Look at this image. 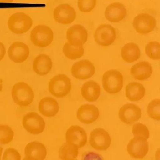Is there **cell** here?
<instances>
[{
    "label": "cell",
    "instance_id": "6da1fadb",
    "mask_svg": "<svg viewBox=\"0 0 160 160\" xmlns=\"http://www.w3.org/2000/svg\"><path fill=\"white\" fill-rule=\"evenodd\" d=\"M32 18L23 12H17L11 15L8 21V27L16 34H23L29 31L33 26Z\"/></svg>",
    "mask_w": 160,
    "mask_h": 160
},
{
    "label": "cell",
    "instance_id": "7a4b0ae2",
    "mask_svg": "<svg viewBox=\"0 0 160 160\" xmlns=\"http://www.w3.org/2000/svg\"><path fill=\"white\" fill-rule=\"evenodd\" d=\"M12 98L20 106H27L32 103L34 93L32 88L26 83L19 82L13 86L11 92Z\"/></svg>",
    "mask_w": 160,
    "mask_h": 160
},
{
    "label": "cell",
    "instance_id": "3957f363",
    "mask_svg": "<svg viewBox=\"0 0 160 160\" xmlns=\"http://www.w3.org/2000/svg\"><path fill=\"white\" fill-rule=\"evenodd\" d=\"M71 89V81L68 76L64 74L54 76L49 82V91L56 98L66 97L69 94Z\"/></svg>",
    "mask_w": 160,
    "mask_h": 160
},
{
    "label": "cell",
    "instance_id": "277c9868",
    "mask_svg": "<svg viewBox=\"0 0 160 160\" xmlns=\"http://www.w3.org/2000/svg\"><path fill=\"white\" fill-rule=\"evenodd\" d=\"M30 39L35 46L45 48L49 46L54 39V33L52 29L45 25H37L31 31Z\"/></svg>",
    "mask_w": 160,
    "mask_h": 160
},
{
    "label": "cell",
    "instance_id": "5b68a950",
    "mask_svg": "<svg viewBox=\"0 0 160 160\" xmlns=\"http://www.w3.org/2000/svg\"><path fill=\"white\" fill-rule=\"evenodd\" d=\"M102 82V86L105 91L109 94H116L123 88L124 78L119 71L111 69L103 74Z\"/></svg>",
    "mask_w": 160,
    "mask_h": 160
},
{
    "label": "cell",
    "instance_id": "8992f818",
    "mask_svg": "<svg viewBox=\"0 0 160 160\" xmlns=\"http://www.w3.org/2000/svg\"><path fill=\"white\" fill-rule=\"evenodd\" d=\"M111 138L108 132L101 128L93 130L89 136V144L97 151L107 150L111 146Z\"/></svg>",
    "mask_w": 160,
    "mask_h": 160
},
{
    "label": "cell",
    "instance_id": "52a82bcc",
    "mask_svg": "<svg viewBox=\"0 0 160 160\" xmlns=\"http://www.w3.org/2000/svg\"><path fill=\"white\" fill-rule=\"evenodd\" d=\"M23 128L33 135L40 134L45 129V121L40 115L35 112L26 114L22 120Z\"/></svg>",
    "mask_w": 160,
    "mask_h": 160
},
{
    "label": "cell",
    "instance_id": "ba28073f",
    "mask_svg": "<svg viewBox=\"0 0 160 160\" xmlns=\"http://www.w3.org/2000/svg\"><path fill=\"white\" fill-rule=\"evenodd\" d=\"M116 37V29L110 24L99 25L94 33L95 41L102 47L111 46L115 41Z\"/></svg>",
    "mask_w": 160,
    "mask_h": 160
},
{
    "label": "cell",
    "instance_id": "9c48e42d",
    "mask_svg": "<svg viewBox=\"0 0 160 160\" xmlns=\"http://www.w3.org/2000/svg\"><path fill=\"white\" fill-rule=\"evenodd\" d=\"M127 151L132 158L143 159L149 151V145L147 140L142 137H133L128 143Z\"/></svg>",
    "mask_w": 160,
    "mask_h": 160
},
{
    "label": "cell",
    "instance_id": "30bf717a",
    "mask_svg": "<svg viewBox=\"0 0 160 160\" xmlns=\"http://www.w3.org/2000/svg\"><path fill=\"white\" fill-rule=\"evenodd\" d=\"M132 24L133 28L138 33L147 34L155 30L157 26V21L151 15L142 13L134 18Z\"/></svg>",
    "mask_w": 160,
    "mask_h": 160
},
{
    "label": "cell",
    "instance_id": "8fae6325",
    "mask_svg": "<svg viewBox=\"0 0 160 160\" xmlns=\"http://www.w3.org/2000/svg\"><path fill=\"white\" fill-rule=\"evenodd\" d=\"M68 42L74 47H83L88 39L87 30L80 24H75L66 32Z\"/></svg>",
    "mask_w": 160,
    "mask_h": 160
},
{
    "label": "cell",
    "instance_id": "7c38bea8",
    "mask_svg": "<svg viewBox=\"0 0 160 160\" xmlns=\"http://www.w3.org/2000/svg\"><path fill=\"white\" fill-rule=\"evenodd\" d=\"M54 20L60 24H71L76 18V12L74 8L68 4H61L54 8L53 12Z\"/></svg>",
    "mask_w": 160,
    "mask_h": 160
},
{
    "label": "cell",
    "instance_id": "4fadbf2b",
    "mask_svg": "<svg viewBox=\"0 0 160 160\" xmlns=\"http://www.w3.org/2000/svg\"><path fill=\"white\" fill-rule=\"evenodd\" d=\"M66 142L72 144L79 148L86 145L87 135L85 131L78 125L70 126L65 133Z\"/></svg>",
    "mask_w": 160,
    "mask_h": 160
},
{
    "label": "cell",
    "instance_id": "5bb4252c",
    "mask_svg": "<svg viewBox=\"0 0 160 160\" xmlns=\"http://www.w3.org/2000/svg\"><path fill=\"white\" fill-rule=\"evenodd\" d=\"M95 71L94 64L89 60L76 62L71 68V75L79 80H86L94 76Z\"/></svg>",
    "mask_w": 160,
    "mask_h": 160
},
{
    "label": "cell",
    "instance_id": "9a60e30c",
    "mask_svg": "<svg viewBox=\"0 0 160 160\" xmlns=\"http://www.w3.org/2000/svg\"><path fill=\"white\" fill-rule=\"evenodd\" d=\"M142 114V110L139 106L133 103H127L120 108L118 117L122 122L130 125L139 120Z\"/></svg>",
    "mask_w": 160,
    "mask_h": 160
},
{
    "label": "cell",
    "instance_id": "2e32d148",
    "mask_svg": "<svg viewBox=\"0 0 160 160\" xmlns=\"http://www.w3.org/2000/svg\"><path fill=\"white\" fill-rule=\"evenodd\" d=\"M98 108L92 104L82 105L77 112V118L83 124H90L96 121L99 116Z\"/></svg>",
    "mask_w": 160,
    "mask_h": 160
},
{
    "label": "cell",
    "instance_id": "e0dca14e",
    "mask_svg": "<svg viewBox=\"0 0 160 160\" xmlns=\"http://www.w3.org/2000/svg\"><path fill=\"white\" fill-rule=\"evenodd\" d=\"M126 7L119 2H114L109 5L104 12V16L108 21L119 22L124 19L127 15Z\"/></svg>",
    "mask_w": 160,
    "mask_h": 160
},
{
    "label": "cell",
    "instance_id": "ac0fdd59",
    "mask_svg": "<svg viewBox=\"0 0 160 160\" xmlns=\"http://www.w3.org/2000/svg\"><path fill=\"white\" fill-rule=\"evenodd\" d=\"M9 59L15 63H22L27 60L29 55V48L21 42H14L8 50Z\"/></svg>",
    "mask_w": 160,
    "mask_h": 160
},
{
    "label": "cell",
    "instance_id": "d6986e66",
    "mask_svg": "<svg viewBox=\"0 0 160 160\" xmlns=\"http://www.w3.org/2000/svg\"><path fill=\"white\" fill-rule=\"evenodd\" d=\"M83 98L89 102L95 101L101 94V88L99 84L93 80L85 82L81 88Z\"/></svg>",
    "mask_w": 160,
    "mask_h": 160
},
{
    "label": "cell",
    "instance_id": "ffe728a7",
    "mask_svg": "<svg viewBox=\"0 0 160 160\" xmlns=\"http://www.w3.org/2000/svg\"><path fill=\"white\" fill-rule=\"evenodd\" d=\"M52 62L49 55L41 54L38 55L33 62L34 71L39 76H45L49 73L52 68Z\"/></svg>",
    "mask_w": 160,
    "mask_h": 160
},
{
    "label": "cell",
    "instance_id": "44dd1931",
    "mask_svg": "<svg viewBox=\"0 0 160 160\" xmlns=\"http://www.w3.org/2000/svg\"><path fill=\"white\" fill-rule=\"evenodd\" d=\"M152 71L151 64L147 62H141L132 67L130 73L135 79L145 81L151 77Z\"/></svg>",
    "mask_w": 160,
    "mask_h": 160
},
{
    "label": "cell",
    "instance_id": "7402d4cb",
    "mask_svg": "<svg viewBox=\"0 0 160 160\" xmlns=\"http://www.w3.org/2000/svg\"><path fill=\"white\" fill-rule=\"evenodd\" d=\"M39 110L44 116L53 117L55 116L59 112V104L53 98L46 97L39 101Z\"/></svg>",
    "mask_w": 160,
    "mask_h": 160
},
{
    "label": "cell",
    "instance_id": "603a6c76",
    "mask_svg": "<svg viewBox=\"0 0 160 160\" xmlns=\"http://www.w3.org/2000/svg\"><path fill=\"white\" fill-rule=\"evenodd\" d=\"M47 153L45 145L40 142H30L26 145L24 148L25 156H31L38 160H45Z\"/></svg>",
    "mask_w": 160,
    "mask_h": 160
},
{
    "label": "cell",
    "instance_id": "cb8c5ba5",
    "mask_svg": "<svg viewBox=\"0 0 160 160\" xmlns=\"http://www.w3.org/2000/svg\"><path fill=\"white\" fill-rule=\"evenodd\" d=\"M146 89L142 84L137 82L130 83L126 88V96L131 101H138L145 95Z\"/></svg>",
    "mask_w": 160,
    "mask_h": 160
},
{
    "label": "cell",
    "instance_id": "d4e9b609",
    "mask_svg": "<svg viewBox=\"0 0 160 160\" xmlns=\"http://www.w3.org/2000/svg\"><path fill=\"white\" fill-rule=\"evenodd\" d=\"M121 57L126 62H134L141 57L140 48L135 43H127L121 49Z\"/></svg>",
    "mask_w": 160,
    "mask_h": 160
},
{
    "label": "cell",
    "instance_id": "484cf974",
    "mask_svg": "<svg viewBox=\"0 0 160 160\" xmlns=\"http://www.w3.org/2000/svg\"><path fill=\"white\" fill-rule=\"evenodd\" d=\"M79 149L77 147L72 144L65 143L59 148V158L61 160H75L79 155Z\"/></svg>",
    "mask_w": 160,
    "mask_h": 160
},
{
    "label": "cell",
    "instance_id": "4316f807",
    "mask_svg": "<svg viewBox=\"0 0 160 160\" xmlns=\"http://www.w3.org/2000/svg\"><path fill=\"white\" fill-rule=\"evenodd\" d=\"M63 52L66 58L70 60H74L81 58L84 53L83 46L74 47L68 42H66L63 47Z\"/></svg>",
    "mask_w": 160,
    "mask_h": 160
},
{
    "label": "cell",
    "instance_id": "83f0119b",
    "mask_svg": "<svg viewBox=\"0 0 160 160\" xmlns=\"http://www.w3.org/2000/svg\"><path fill=\"white\" fill-rule=\"evenodd\" d=\"M14 132L8 125H0V144L7 145L13 141Z\"/></svg>",
    "mask_w": 160,
    "mask_h": 160
},
{
    "label": "cell",
    "instance_id": "f1b7e54d",
    "mask_svg": "<svg viewBox=\"0 0 160 160\" xmlns=\"http://www.w3.org/2000/svg\"><path fill=\"white\" fill-rule=\"evenodd\" d=\"M145 52L147 55L151 60H160V43L157 41L149 42L146 46Z\"/></svg>",
    "mask_w": 160,
    "mask_h": 160
},
{
    "label": "cell",
    "instance_id": "f546056e",
    "mask_svg": "<svg viewBox=\"0 0 160 160\" xmlns=\"http://www.w3.org/2000/svg\"><path fill=\"white\" fill-rule=\"evenodd\" d=\"M147 112L148 116L157 121L160 120V100L155 99L150 102L147 106Z\"/></svg>",
    "mask_w": 160,
    "mask_h": 160
},
{
    "label": "cell",
    "instance_id": "4dcf8cb0",
    "mask_svg": "<svg viewBox=\"0 0 160 160\" xmlns=\"http://www.w3.org/2000/svg\"><path fill=\"white\" fill-rule=\"evenodd\" d=\"M132 133L134 137H142L148 140L150 137L149 129L146 125L141 123L134 124L132 128Z\"/></svg>",
    "mask_w": 160,
    "mask_h": 160
},
{
    "label": "cell",
    "instance_id": "1f68e13d",
    "mask_svg": "<svg viewBox=\"0 0 160 160\" xmlns=\"http://www.w3.org/2000/svg\"><path fill=\"white\" fill-rule=\"evenodd\" d=\"M96 3L97 0H78V8L81 12L89 13L93 11Z\"/></svg>",
    "mask_w": 160,
    "mask_h": 160
},
{
    "label": "cell",
    "instance_id": "d6a6232c",
    "mask_svg": "<svg viewBox=\"0 0 160 160\" xmlns=\"http://www.w3.org/2000/svg\"><path fill=\"white\" fill-rule=\"evenodd\" d=\"M2 160H21V156L18 150L9 148L4 152Z\"/></svg>",
    "mask_w": 160,
    "mask_h": 160
},
{
    "label": "cell",
    "instance_id": "836d02e7",
    "mask_svg": "<svg viewBox=\"0 0 160 160\" xmlns=\"http://www.w3.org/2000/svg\"><path fill=\"white\" fill-rule=\"evenodd\" d=\"M82 160H103L101 155L93 151H86L82 155Z\"/></svg>",
    "mask_w": 160,
    "mask_h": 160
},
{
    "label": "cell",
    "instance_id": "e575fe53",
    "mask_svg": "<svg viewBox=\"0 0 160 160\" xmlns=\"http://www.w3.org/2000/svg\"><path fill=\"white\" fill-rule=\"evenodd\" d=\"M6 53V49L3 44L0 42V61L4 57Z\"/></svg>",
    "mask_w": 160,
    "mask_h": 160
},
{
    "label": "cell",
    "instance_id": "d590c367",
    "mask_svg": "<svg viewBox=\"0 0 160 160\" xmlns=\"http://www.w3.org/2000/svg\"><path fill=\"white\" fill-rule=\"evenodd\" d=\"M23 160H38L37 159L31 157V156H25Z\"/></svg>",
    "mask_w": 160,
    "mask_h": 160
},
{
    "label": "cell",
    "instance_id": "8d00e7d4",
    "mask_svg": "<svg viewBox=\"0 0 160 160\" xmlns=\"http://www.w3.org/2000/svg\"><path fill=\"white\" fill-rule=\"evenodd\" d=\"M14 0H0V2L11 3L13 2Z\"/></svg>",
    "mask_w": 160,
    "mask_h": 160
},
{
    "label": "cell",
    "instance_id": "74e56055",
    "mask_svg": "<svg viewBox=\"0 0 160 160\" xmlns=\"http://www.w3.org/2000/svg\"><path fill=\"white\" fill-rule=\"evenodd\" d=\"M3 148L1 146H0V160H1V158H2V154H3Z\"/></svg>",
    "mask_w": 160,
    "mask_h": 160
},
{
    "label": "cell",
    "instance_id": "f35d334b",
    "mask_svg": "<svg viewBox=\"0 0 160 160\" xmlns=\"http://www.w3.org/2000/svg\"><path fill=\"white\" fill-rule=\"evenodd\" d=\"M2 83H3V80L0 79V91H2V89H3V85H2Z\"/></svg>",
    "mask_w": 160,
    "mask_h": 160
},
{
    "label": "cell",
    "instance_id": "ab89813d",
    "mask_svg": "<svg viewBox=\"0 0 160 160\" xmlns=\"http://www.w3.org/2000/svg\"><path fill=\"white\" fill-rule=\"evenodd\" d=\"M75 160H77V159H75Z\"/></svg>",
    "mask_w": 160,
    "mask_h": 160
}]
</instances>
